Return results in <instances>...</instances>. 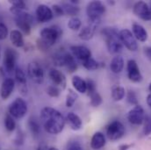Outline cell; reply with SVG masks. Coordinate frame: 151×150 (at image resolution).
<instances>
[{"instance_id":"cell-35","label":"cell","mask_w":151,"mask_h":150,"mask_svg":"<svg viewBox=\"0 0 151 150\" xmlns=\"http://www.w3.org/2000/svg\"><path fill=\"white\" fill-rule=\"evenodd\" d=\"M81 27H82V22L80 19H78L77 17L70 18V19L68 22V27L72 31H78L81 28Z\"/></svg>"},{"instance_id":"cell-34","label":"cell","mask_w":151,"mask_h":150,"mask_svg":"<svg viewBox=\"0 0 151 150\" xmlns=\"http://www.w3.org/2000/svg\"><path fill=\"white\" fill-rule=\"evenodd\" d=\"M4 127L8 132H12L16 128V122L14 120V118L9 113L6 114L4 118Z\"/></svg>"},{"instance_id":"cell-48","label":"cell","mask_w":151,"mask_h":150,"mask_svg":"<svg viewBox=\"0 0 151 150\" xmlns=\"http://www.w3.org/2000/svg\"><path fill=\"white\" fill-rule=\"evenodd\" d=\"M147 104H148V106L150 107L151 109V92L148 95V97H147Z\"/></svg>"},{"instance_id":"cell-23","label":"cell","mask_w":151,"mask_h":150,"mask_svg":"<svg viewBox=\"0 0 151 150\" xmlns=\"http://www.w3.org/2000/svg\"><path fill=\"white\" fill-rule=\"evenodd\" d=\"M124 65V59L121 56L117 55L113 57L110 62V70L113 74H119L123 70Z\"/></svg>"},{"instance_id":"cell-2","label":"cell","mask_w":151,"mask_h":150,"mask_svg":"<svg viewBox=\"0 0 151 150\" xmlns=\"http://www.w3.org/2000/svg\"><path fill=\"white\" fill-rule=\"evenodd\" d=\"M63 34L62 28L57 26H52L49 27H45L40 31V38L37 40V46L39 49L45 51L54 46Z\"/></svg>"},{"instance_id":"cell-20","label":"cell","mask_w":151,"mask_h":150,"mask_svg":"<svg viewBox=\"0 0 151 150\" xmlns=\"http://www.w3.org/2000/svg\"><path fill=\"white\" fill-rule=\"evenodd\" d=\"M106 143V136L101 132H96L91 140V148L93 150H99L103 149Z\"/></svg>"},{"instance_id":"cell-26","label":"cell","mask_w":151,"mask_h":150,"mask_svg":"<svg viewBox=\"0 0 151 150\" xmlns=\"http://www.w3.org/2000/svg\"><path fill=\"white\" fill-rule=\"evenodd\" d=\"M126 93L127 92H126L125 88L120 85H114L112 87L111 95H112V98L115 102L121 101L125 98Z\"/></svg>"},{"instance_id":"cell-49","label":"cell","mask_w":151,"mask_h":150,"mask_svg":"<svg viewBox=\"0 0 151 150\" xmlns=\"http://www.w3.org/2000/svg\"><path fill=\"white\" fill-rule=\"evenodd\" d=\"M48 150H59L58 149H56V148H54V147H51V148H49V149Z\"/></svg>"},{"instance_id":"cell-45","label":"cell","mask_w":151,"mask_h":150,"mask_svg":"<svg viewBox=\"0 0 151 150\" xmlns=\"http://www.w3.org/2000/svg\"><path fill=\"white\" fill-rule=\"evenodd\" d=\"M144 51V55H146V57L151 62V47H145L143 48Z\"/></svg>"},{"instance_id":"cell-44","label":"cell","mask_w":151,"mask_h":150,"mask_svg":"<svg viewBox=\"0 0 151 150\" xmlns=\"http://www.w3.org/2000/svg\"><path fill=\"white\" fill-rule=\"evenodd\" d=\"M24 141H25V135H24V133L20 130H19L18 133L16 135V138L14 140V143L17 146H21V145L24 144Z\"/></svg>"},{"instance_id":"cell-42","label":"cell","mask_w":151,"mask_h":150,"mask_svg":"<svg viewBox=\"0 0 151 150\" xmlns=\"http://www.w3.org/2000/svg\"><path fill=\"white\" fill-rule=\"evenodd\" d=\"M67 150H84L83 146L76 141H70L67 145Z\"/></svg>"},{"instance_id":"cell-25","label":"cell","mask_w":151,"mask_h":150,"mask_svg":"<svg viewBox=\"0 0 151 150\" xmlns=\"http://www.w3.org/2000/svg\"><path fill=\"white\" fill-rule=\"evenodd\" d=\"M10 39L12 43V45L16 47H22L25 45L24 38L19 30H12L10 34Z\"/></svg>"},{"instance_id":"cell-8","label":"cell","mask_w":151,"mask_h":150,"mask_svg":"<svg viewBox=\"0 0 151 150\" xmlns=\"http://www.w3.org/2000/svg\"><path fill=\"white\" fill-rule=\"evenodd\" d=\"M18 54L15 50L8 47L4 52V70L8 74H12L16 69V61Z\"/></svg>"},{"instance_id":"cell-16","label":"cell","mask_w":151,"mask_h":150,"mask_svg":"<svg viewBox=\"0 0 151 150\" xmlns=\"http://www.w3.org/2000/svg\"><path fill=\"white\" fill-rule=\"evenodd\" d=\"M35 14H36V19H37L38 22H40V23L48 22L54 18V13L52 11V9L46 4L38 5Z\"/></svg>"},{"instance_id":"cell-27","label":"cell","mask_w":151,"mask_h":150,"mask_svg":"<svg viewBox=\"0 0 151 150\" xmlns=\"http://www.w3.org/2000/svg\"><path fill=\"white\" fill-rule=\"evenodd\" d=\"M64 67H66L68 72H70V73H74L77 70V62L76 61L75 57L69 52H67V54H66Z\"/></svg>"},{"instance_id":"cell-47","label":"cell","mask_w":151,"mask_h":150,"mask_svg":"<svg viewBox=\"0 0 151 150\" xmlns=\"http://www.w3.org/2000/svg\"><path fill=\"white\" fill-rule=\"evenodd\" d=\"M49 148L47 147V145H46L45 143H41L39 145V147L37 148V150H48Z\"/></svg>"},{"instance_id":"cell-38","label":"cell","mask_w":151,"mask_h":150,"mask_svg":"<svg viewBox=\"0 0 151 150\" xmlns=\"http://www.w3.org/2000/svg\"><path fill=\"white\" fill-rule=\"evenodd\" d=\"M9 3L12 4V7H13L15 9H18V10L25 11L27 8V4L23 0H12V1H9Z\"/></svg>"},{"instance_id":"cell-4","label":"cell","mask_w":151,"mask_h":150,"mask_svg":"<svg viewBox=\"0 0 151 150\" xmlns=\"http://www.w3.org/2000/svg\"><path fill=\"white\" fill-rule=\"evenodd\" d=\"M10 11L15 16V23L18 28L25 34L29 35L32 30V25L34 23L33 16L25 11L18 10L13 7H11Z\"/></svg>"},{"instance_id":"cell-11","label":"cell","mask_w":151,"mask_h":150,"mask_svg":"<svg viewBox=\"0 0 151 150\" xmlns=\"http://www.w3.org/2000/svg\"><path fill=\"white\" fill-rule=\"evenodd\" d=\"M145 117L144 109L140 105L134 106L127 113L128 121L134 126L142 125L145 120Z\"/></svg>"},{"instance_id":"cell-39","label":"cell","mask_w":151,"mask_h":150,"mask_svg":"<svg viewBox=\"0 0 151 150\" xmlns=\"http://www.w3.org/2000/svg\"><path fill=\"white\" fill-rule=\"evenodd\" d=\"M143 134L148 136L151 134V117L146 116L144 120V127H143Z\"/></svg>"},{"instance_id":"cell-5","label":"cell","mask_w":151,"mask_h":150,"mask_svg":"<svg viewBox=\"0 0 151 150\" xmlns=\"http://www.w3.org/2000/svg\"><path fill=\"white\" fill-rule=\"evenodd\" d=\"M106 12V6L100 1H92L86 7V14L89 21L101 22V18Z\"/></svg>"},{"instance_id":"cell-36","label":"cell","mask_w":151,"mask_h":150,"mask_svg":"<svg viewBox=\"0 0 151 150\" xmlns=\"http://www.w3.org/2000/svg\"><path fill=\"white\" fill-rule=\"evenodd\" d=\"M126 94H127V101L130 105H134V106L138 105V98H137L136 93L134 90H129Z\"/></svg>"},{"instance_id":"cell-28","label":"cell","mask_w":151,"mask_h":150,"mask_svg":"<svg viewBox=\"0 0 151 150\" xmlns=\"http://www.w3.org/2000/svg\"><path fill=\"white\" fill-rule=\"evenodd\" d=\"M62 7L64 11V13L66 15L71 16V18L76 17V15H78V13L80 12L79 7L77 5L70 4V3H64L62 4Z\"/></svg>"},{"instance_id":"cell-24","label":"cell","mask_w":151,"mask_h":150,"mask_svg":"<svg viewBox=\"0 0 151 150\" xmlns=\"http://www.w3.org/2000/svg\"><path fill=\"white\" fill-rule=\"evenodd\" d=\"M72 85L76 90L79 93H85L87 91V85H86V81L83 79L79 75H74L71 79Z\"/></svg>"},{"instance_id":"cell-13","label":"cell","mask_w":151,"mask_h":150,"mask_svg":"<svg viewBox=\"0 0 151 150\" xmlns=\"http://www.w3.org/2000/svg\"><path fill=\"white\" fill-rule=\"evenodd\" d=\"M127 76L133 83H141L142 81V75L140 71V68L135 60H129L127 64Z\"/></svg>"},{"instance_id":"cell-40","label":"cell","mask_w":151,"mask_h":150,"mask_svg":"<svg viewBox=\"0 0 151 150\" xmlns=\"http://www.w3.org/2000/svg\"><path fill=\"white\" fill-rule=\"evenodd\" d=\"M86 85H87V92L88 95L97 91V83L95 81L91 79H87L86 80Z\"/></svg>"},{"instance_id":"cell-22","label":"cell","mask_w":151,"mask_h":150,"mask_svg":"<svg viewBox=\"0 0 151 150\" xmlns=\"http://www.w3.org/2000/svg\"><path fill=\"white\" fill-rule=\"evenodd\" d=\"M132 31H133V34L136 39H138L141 42H145L148 40V32L146 31V29L140 24L134 23L132 26Z\"/></svg>"},{"instance_id":"cell-6","label":"cell","mask_w":151,"mask_h":150,"mask_svg":"<svg viewBox=\"0 0 151 150\" xmlns=\"http://www.w3.org/2000/svg\"><path fill=\"white\" fill-rule=\"evenodd\" d=\"M28 107L27 102L21 98H17L14 101L11 103L8 108V112L11 116H12L14 118H22L23 117L26 116L27 113Z\"/></svg>"},{"instance_id":"cell-9","label":"cell","mask_w":151,"mask_h":150,"mask_svg":"<svg viewBox=\"0 0 151 150\" xmlns=\"http://www.w3.org/2000/svg\"><path fill=\"white\" fill-rule=\"evenodd\" d=\"M119 39L123 46H125L129 51L135 52L138 49L137 40L133 33L128 29H122L119 31Z\"/></svg>"},{"instance_id":"cell-17","label":"cell","mask_w":151,"mask_h":150,"mask_svg":"<svg viewBox=\"0 0 151 150\" xmlns=\"http://www.w3.org/2000/svg\"><path fill=\"white\" fill-rule=\"evenodd\" d=\"M100 25V22H92V21H89L88 25L83 27L79 34H78V37L79 39H81L82 40H90L91 39L94 34L95 32L97 30V28L99 27V26Z\"/></svg>"},{"instance_id":"cell-12","label":"cell","mask_w":151,"mask_h":150,"mask_svg":"<svg viewBox=\"0 0 151 150\" xmlns=\"http://www.w3.org/2000/svg\"><path fill=\"white\" fill-rule=\"evenodd\" d=\"M134 13L144 21L151 20V7L145 2L139 1L134 4L133 8Z\"/></svg>"},{"instance_id":"cell-1","label":"cell","mask_w":151,"mask_h":150,"mask_svg":"<svg viewBox=\"0 0 151 150\" xmlns=\"http://www.w3.org/2000/svg\"><path fill=\"white\" fill-rule=\"evenodd\" d=\"M40 124L44 130L50 134L62 133L65 126L66 120L63 115L52 107H44L40 111Z\"/></svg>"},{"instance_id":"cell-46","label":"cell","mask_w":151,"mask_h":150,"mask_svg":"<svg viewBox=\"0 0 151 150\" xmlns=\"http://www.w3.org/2000/svg\"><path fill=\"white\" fill-rule=\"evenodd\" d=\"M133 147V144H122L119 147V150H127Z\"/></svg>"},{"instance_id":"cell-19","label":"cell","mask_w":151,"mask_h":150,"mask_svg":"<svg viewBox=\"0 0 151 150\" xmlns=\"http://www.w3.org/2000/svg\"><path fill=\"white\" fill-rule=\"evenodd\" d=\"M14 75H15V80L18 83L19 90H20L22 95H27V75L23 70L19 67H16L15 71H14Z\"/></svg>"},{"instance_id":"cell-31","label":"cell","mask_w":151,"mask_h":150,"mask_svg":"<svg viewBox=\"0 0 151 150\" xmlns=\"http://www.w3.org/2000/svg\"><path fill=\"white\" fill-rule=\"evenodd\" d=\"M82 65L87 70H96L98 69H99L101 67V64L97 62L96 60H94L92 57L84 61L83 62H82Z\"/></svg>"},{"instance_id":"cell-15","label":"cell","mask_w":151,"mask_h":150,"mask_svg":"<svg viewBox=\"0 0 151 150\" xmlns=\"http://www.w3.org/2000/svg\"><path fill=\"white\" fill-rule=\"evenodd\" d=\"M48 76L53 83V85L58 87L60 90H64L67 85L65 75L56 69H51L48 72Z\"/></svg>"},{"instance_id":"cell-21","label":"cell","mask_w":151,"mask_h":150,"mask_svg":"<svg viewBox=\"0 0 151 150\" xmlns=\"http://www.w3.org/2000/svg\"><path fill=\"white\" fill-rule=\"evenodd\" d=\"M67 124L69 125V126L74 130V131H78L83 127V120L82 118L74 113H69L66 116L65 118Z\"/></svg>"},{"instance_id":"cell-7","label":"cell","mask_w":151,"mask_h":150,"mask_svg":"<svg viewBox=\"0 0 151 150\" xmlns=\"http://www.w3.org/2000/svg\"><path fill=\"white\" fill-rule=\"evenodd\" d=\"M126 132L124 125L119 120H113L106 127V136L110 141H118L121 139Z\"/></svg>"},{"instance_id":"cell-10","label":"cell","mask_w":151,"mask_h":150,"mask_svg":"<svg viewBox=\"0 0 151 150\" xmlns=\"http://www.w3.org/2000/svg\"><path fill=\"white\" fill-rule=\"evenodd\" d=\"M27 74L30 79L37 84L42 83L44 81V70L42 67L36 62H32L28 64Z\"/></svg>"},{"instance_id":"cell-30","label":"cell","mask_w":151,"mask_h":150,"mask_svg":"<svg viewBox=\"0 0 151 150\" xmlns=\"http://www.w3.org/2000/svg\"><path fill=\"white\" fill-rule=\"evenodd\" d=\"M67 52L65 51H59L56 52L53 56L54 63L58 67H64L65 65V58H66Z\"/></svg>"},{"instance_id":"cell-43","label":"cell","mask_w":151,"mask_h":150,"mask_svg":"<svg viewBox=\"0 0 151 150\" xmlns=\"http://www.w3.org/2000/svg\"><path fill=\"white\" fill-rule=\"evenodd\" d=\"M8 36V28L6 25L3 22H0V40L5 39Z\"/></svg>"},{"instance_id":"cell-18","label":"cell","mask_w":151,"mask_h":150,"mask_svg":"<svg viewBox=\"0 0 151 150\" xmlns=\"http://www.w3.org/2000/svg\"><path fill=\"white\" fill-rule=\"evenodd\" d=\"M14 87H15V81L11 77L5 78L3 81L0 88V96L2 99L4 100L7 99L13 92Z\"/></svg>"},{"instance_id":"cell-50","label":"cell","mask_w":151,"mask_h":150,"mask_svg":"<svg viewBox=\"0 0 151 150\" xmlns=\"http://www.w3.org/2000/svg\"><path fill=\"white\" fill-rule=\"evenodd\" d=\"M149 90L151 91V83H150V85H149Z\"/></svg>"},{"instance_id":"cell-3","label":"cell","mask_w":151,"mask_h":150,"mask_svg":"<svg viewBox=\"0 0 151 150\" xmlns=\"http://www.w3.org/2000/svg\"><path fill=\"white\" fill-rule=\"evenodd\" d=\"M101 34L106 41V47L111 54H119L123 49V45L119 39V32L111 27H104L101 30Z\"/></svg>"},{"instance_id":"cell-41","label":"cell","mask_w":151,"mask_h":150,"mask_svg":"<svg viewBox=\"0 0 151 150\" xmlns=\"http://www.w3.org/2000/svg\"><path fill=\"white\" fill-rule=\"evenodd\" d=\"M52 11L54 13V16H56V17H61V16H63L65 13H64V11L62 7V5H59V4H54L52 6Z\"/></svg>"},{"instance_id":"cell-33","label":"cell","mask_w":151,"mask_h":150,"mask_svg":"<svg viewBox=\"0 0 151 150\" xmlns=\"http://www.w3.org/2000/svg\"><path fill=\"white\" fill-rule=\"evenodd\" d=\"M78 98V95L77 93L74 91L73 90L70 89L69 91H68V94L66 96V101H65V104H66V106L68 108H70L74 106V104L76 103V99Z\"/></svg>"},{"instance_id":"cell-14","label":"cell","mask_w":151,"mask_h":150,"mask_svg":"<svg viewBox=\"0 0 151 150\" xmlns=\"http://www.w3.org/2000/svg\"><path fill=\"white\" fill-rule=\"evenodd\" d=\"M70 50L71 52V55L75 57V59L78 60L81 63L91 58V52L85 46H81V45L71 46L70 47Z\"/></svg>"},{"instance_id":"cell-29","label":"cell","mask_w":151,"mask_h":150,"mask_svg":"<svg viewBox=\"0 0 151 150\" xmlns=\"http://www.w3.org/2000/svg\"><path fill=\"white\" fill-rule=\"evenodd\" d=\"M27 125H28V127H29V130L30 132L32 133L33 135L35 136H38L40 133V123L35 118H30L28 119V122H27Z\"/></svg>"},{"instance_id":"cell-37","label":"cell","mask_w":151,"mask_h":150,"mask_svg":"<svg viewBox=\"0 0 151 150\" xmlns=\"http://www.w3.org/2000/svg\"><path fill=\"white\" fill-rule=\"evenodd\" d=\"M60 93L61 90L55 85H49L47 88V94L51 98H57L60 96Z\"/></svg>"},{"instance_id":"cell-32","label":"cell","mask_w":151,"mask_h":150,"mask_svg":"<svg viewBox=\"0 0 151 150\" xmlns=\"http://www.w3.org/2000/svg\"><path fill=\"white\" fill-rule=\"evenodd\" d=\"M88 96L90 97V99H91L90 104L93 107H98V106H101V104L103 103L102 97L98 92V90L95 91V92H93V93H91V94H90V95H88Z\"/></svg>"}]
</instances>
